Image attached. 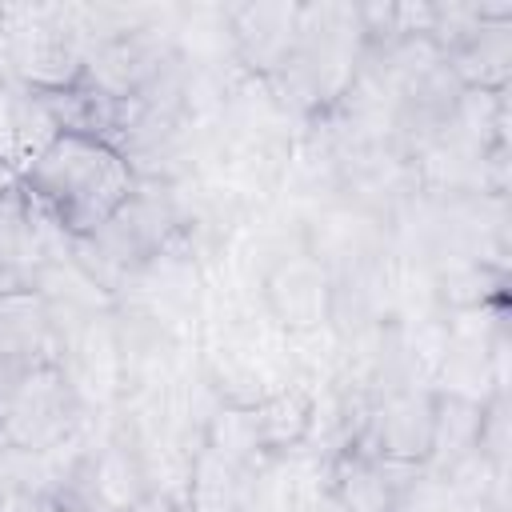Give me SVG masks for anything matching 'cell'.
Segmentation results:
<instances>
[{
	"label": "cell",
	"mask_w": 512,
	"mask_h": 512,
	"mask_svg": "<svg viewBox=\"0 0 512 512\" xmlns=\"http://www.w3.org/2000/svg\"><path fill=\"white\" fill-rule=\"evenodd\" d=\"M24 196L40 204L72 240L108 224L136 188L128 160L96 136L60 132L24 168Z\"/></svg>",
	"instance_id": "6da1fadb"
},
{
	"label": "cell",
	"mask_w": 512,
	"mask_h": 512,
	"mask_svg": "<svg viewBox=\"0 0 512 512\" xmlns=\"http://www.w3.org/2000/svg\"><path fill=\"white\" fill-rule=\"evenodd\" d=\"M80 408H84V400L76 396L64 368L40 364L20 380L0 428H4L8 444L48 452V448H60L72 440V432L80 424Z\"/></svg>",
	"instance_id": "7a4b0ae2"
},
{
	"label": "cell",
	"mask_w": 512,
	"mask_h": 512,
	"mask_svg": "<svg viewBox=\"0 0 512 512\" xmlns=\"http://www.w3.org/2000/svg\"><path fill=\"white\" fill-rule=\"evenodd\" d=\"M264 300L288 332H312V328L328 324L332 304H336L328 264L316 252H300V256L280 260L272 268V276L264 280Z\"/></svg>",
	"instance_id": "3957f363"
},
{
	"label": "cell",
	"mask_w": 512,
	"mask_h": 512,
	"mask_svg": "<svg viewBox=\"0 0 512 512\" xmlns=\"http://www.w3.org/2000/svg\"><path fill=\"white\" fill-rule=\"evenodd\" d=\"M224 28L232 36L236 56L264 76H280L292 44H296V28H300V4H240V8H224Z\"/></svg>",
	"instance_id": "277c9868"
},
{
	"label": "cell",
	"mask_w": 512,
	"mask_h": 512,
	"mask_svg": "<svg viewBox=\"0 0 512 512\" xmlns=\"http://www.w3.org/2000/svg\"><path fill=\"white\" fill-rule=\"evenodd\" d=\"M0 160L20 168V84L0 76Z\"/></svg>",
	"instance_id": "5b68a950"
},
{
	"label": "cell",
	"mask_w": 512,
	"mask_h": 512,
	"mask_svg": "<svg viewBox=\"0 0 512 512\" xmlns=\"http://www.w3.org/2000/svg\"><path fill=\"white\" fill-rule=\"evenodd\" d=\"M24 188V172L16 168V164H4L0 160V200H8L12 192H20Z\"/></svg>",
	"instance_id": "8992f818"
}]
</instances>
